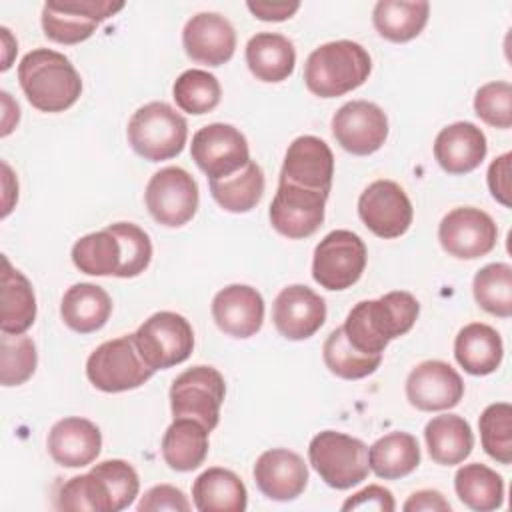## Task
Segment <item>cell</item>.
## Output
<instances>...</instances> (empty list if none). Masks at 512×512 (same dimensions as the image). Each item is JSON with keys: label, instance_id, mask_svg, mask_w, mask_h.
I'll return each mask as SVG.
<instances>
[{"label": "cell", "instance_id": "6da1fadb", "mask_svg": "<svg viewBox=\"0 0 512 512\" xmlns=\"http://www.w3.org/2000/svg\"><path fill=\"white\" fill-rule=\"evenodd\" d=\"M420 314L418 300L404 290L378 300L358 302L344 320L346 340L362 354H382L390 340L412 330Z\"/></svg>", "mask_w": 512, "mask_h": 512}, {"label": "cell", "instance_id": "7a4b0ae2", "mask_svg": "<svg viewBox=\"0 0 512 512\" xmlns=\"http://www.w3.org/2000/svg\"><path fill=\"white\" fill-rule=\"evenodd\" d=\"M18 82L26 100L40 112H64L82 92V78L70 58L50 48H36L18 64Z\"/></svg>", "mask_w": 512, "mask_h": 512}, {"label": "cell", "instance_id": "3957f363", "mask_svg": "<svg viewBox=\"0 0 512 512\" xmlns=\"http://www.w3.org/2000/svg\"><path fill=\"white\" fill-rule=\"evenodd\" d=\"M372 70L368 50L352 40L326 42L310 52L304 64V84L320 98H338L362 86Z\"/></svg>", "mask_w": 512, "mask_h": 512}, {"label": "cell", "instance_id": "277c9868", "mask_svg": "<svg viewBox=\"0 0 512 512\" xmlns=\"http://www.w3.org/2000/svg\"><path fill=\"white\" fill-rule=\"evenodd\" d=\"M132 150L150 162L170 160L184 150L188 124L180 112L166 102L140 106L126 128Z\"/></svg>", "mask_w": 512, "mask_h": 512}, {"label": "cell", "instance_id": "5b68a950", "mask_svg": "<svg viewBox=\"0 0 512 512\" xmlns=\"http://www.w3.org/2000/svg\"><path fill=\"white\" fill-rule=\"evenodd\" d=\"M308 460L318 476L336 490L360 484L370 472L368 446L336 430H324L310 440Z\"/></svg>", "mask_w": 512, "mask_h": 512}, {"label": "cell", "instance_id": "8992f818", "mask_svg": "<svg viewBox=\"0 0 512 512\" xmlns=\"http://www.w3.org/2000/svg\"><path fill=\"white\" fill-rule=\"evenodd\" d=\"M134 342V334L102 342L86 360V376L102 392H126L142 386L154 376Z\"/></svg>", "mask_w": 512, "mask_h": 512}, {"label": "cell", "instance_id": "52a82bcc", "mask_svg": "<svg viewBox=\"0 0 512 512\" xmlns=\"http://www.w3.org/2000/svg\"><path fill=\"white\" fill-rule=\"evenodd\" d=\"M224 396L226 382L214 366H192L178 374L170 386L172 416L194 418L212 432L220 422Z\"/></svg>", "mask_w": 512, "mask_h": 512}, {"label": "cell", "instance_id": "ba28073f", "mask_svg": "<svg viewBox=\"0 0 512 512\" xmlns=\"http://www.w3.org/2000/svg\"><path fill=\"white\" fill-rule=\"evenodd\" d=\"M134 342L142 360L150 368L164 370L190 358L194 348V332L182 314L162 310L138 326L134 332Z\"/></svg>", "mask_w": 512, "mask_h": 512}, {"label": "cell", "instance_id": "9c48e42d", "mask_svg": "<svg viewBox=\"0 0 512 512\" xmlns=\"http://www.w3.org/2000/svg\"><path fill=\"white\" fill-rule=\"evenodd\" d=\"M366 260V244L358 234L332 230L314 248L312 278L326 290H346L360 280Z\"/></svg>", "mask_w": 512, "mask_h": 512}, {"label": "cell", "instance_id": "30bf717a", "mask_svg": "<svg viewBox=\"0 0 512 512\" xmlns=\"http://www.w3.org/2000/svg\"><path fill=\"white\" fill-rule=\"evenodd\" d=\"M150 216L168 228H180L190 222L198 210V184L180 166H166L152 174L144 192Z\"/></svg>", "mask_w": 512, "mask_h": 512}, {"label": "cell", "instance_id": "8fae6325", "mask_svg": "<svg viewBox=\"0 0 512 512\" xmlns=\"http://www.w3.org/2000/svg\"><path fill=\"white\" fill-rule=\"evenodd\" d=\"M122 8L124 2L110 0H50L42 6V30L52 42L78 44Z\"/></svg>", "mask_w": 512, "mask_h": 512}, {"label": "cell", "instance_id": "7c38bea8", "mask_svg": "<svg viewBox=\"0 0 512 512\" xmlns=\"http://www.w3.org/2000/svg\"><path fill=\"white\" fill-rule=\"evenodd\" d=\"M190 156L208 180H214L242 170L250 162V148L236 126L214 122L194 132Z\"/></svg>", "mask_w": 512, "mask_h": 512}, {"label": "cell", "instance_id": "4fadbf2b", "mask_svg": "<svg viewBox=\"0 0 512 512\" xmlns=\"http://www.w3.org/2000/svg\"><path fill=\"white\" fill-rule=\"evenodd\" d=\"M326 200L328 194L324 192L278 182V190L268 210L270 224L278 234L290 240L308 238L324 222Z\"/></svg>", "mask_w": 512, "mask_h": 512}, {"label": "cell", "instance_id": "5bb4252c", "mask_svg": "<svg viewBox=\"0 0 512 512\" xmlns=\"http://www.w3.org/2000/svg\"><path fill=\"white\" fill-rule=\"evenodd\" d=\"M358 216L372 234L388 240L408 232L414 208L400 184L394 180H376L360 194Z\"/></svg>", "mask_w": 512, "mask_h": 512}, {"label": "cell", "instance_id": "9a60e30c", "mask_svg": "<svg viewBox=\"0 0 512 512\" xmlns=\"http://www.w3.org/2000/svg\"><path fill=\"white\" fill-rule=\"evenodd\" d=\"M438 240L444 252L460 260H474L494 250L498 228L490 214L474 206L450 210L440 226Z\"/></svg>", "mask_w": 512, "mask_h": 512}, {"label": "cell", "instance_id": "2e32d148", "mask_svg": "<svg viewBox=\"0 0 512 512\" xmlns=\"http://www.w3.org/2000/svg\"><path fill=\"white\" fill-rule=\"evenodd\" d=\"M332 134L346 152L368 156L382 148L388 136V118L378 104L352 100L334 112Z\"/></svg>", "mask_w": 512, "mask_h": 512}, {"label": "cell", "instance_id": "e0dca14e", "mask_svg": "<svg viewBox=\"0 0 512 512\" xmlns=\"http://www.w3.org/2000/svg\"><path fill=\"white\" fill-rule=\"evenodd\" d=\"M464 396L460 374L444 360H424L406 378V398L422 412L454 408Z\"/></svg>", "mask_w": 512, "mask_h": 512}, {"label": "cell", "instance_id": "ac0fdd59", "mask_svg": "<svg viewBox=\"0 0 512 512\" xmlns=\"http://www.w3.org/2000/svg\"><path fill=\"white\" fill-rule=\"evenodd\" d=\"M272 322L280 336L288 340H306L326 322V302L304 284L282 288L272 306Z\"/></svg>", "mask_w": 512, "mask_h": 512}, {"label": "cell", "instance_id": "d6986e66", "mask_svg": "<svg viewBox=\"0 0 512 512\" xmlns=\"http://www.w3.org/2000/svg\"><path fill=\"white\" fill-rule=\"evenodd\" d=\"M334 176V154L318 136H298L286 150L280 180L302 188L330 194Z\"/></svg>", "mask_w": 512, "mask_h": 512}, {"label": "cell", "instance_id": "ffe728a7", "mask_svg": "<svg viewBox=\"0 0 512 512\" xmlns=\"http://www.w3.org/2000/svg\"><path fill=\"white\" fill-rule=\"evenodd\" d=\"M182 46L190 60L206 66H222L234 56L236 32L226 16L198 12L182 30Z\"/></svg>", "mask_w": 512, "mask_h": 512}, {"label": "cell", "instance_id": "44dd1931", "mask_svg": "<svg viewBox=\"0 0 512 512\" xmlns=\"http://www.w3.org/2000/svg\"><path fill=\"white\" fill-rule=\"evenodd\" d=\"M254 482L258 490L278 502L298 498L308 484V466L300 454L288 448L262 452L254 464Z\"/></svg>", "mask_w": 512, "mask_h": 512}, {"label": "cell", "instance_id": "7402d4cb", "mask_svg": "<svg viewBox=\"0 0 512 512\" xmlns=\"http://www.w3.org/2000/svg\"><path fill=\"white\" fill-rule=\"evenodd\" d=\"M216 326L232 338L254 336L264 322L262 294L248 284H230L216 292L212 300Z\"/></svg>", "mask_w": 512, "mask_h": 512}, {"label": "cell", "instance_id": "603a6c76", "mask_svg": "<svg viewBox=\"0 0 512 512\" xmlns=\"http://www.w3.org/2000/svg\"><path fill=\"white\" fill-rule=\"evenodd\" d=\"M48 454L64 468H82L92 464L102 448L100 428L80 416L58 420L48 432Z\"/></svg>", "mask_w": 512, "mask_h": 512}, {"label": "cell", "instance_id": "cb8c5ba5", "mask_svg": "<svg viewBox=\"0 0 512 512\" xmlns=\"http://www.w3.org/2000/svg\"><path fill=\"white\" fill-rule=\"evenodd\" d=\"M488 142L472 122H454L442 128L434 140V158L448 174H468L486 158Z\"/></svg>", "mask_w": 512, "mask_h": 512}, {"label": "cell", "instance_id": "d4e9b609", "mask_svg": "<svg viewBox=\"0 0 512 512\" xmlns=\"http://www.w3.org/2000/svg\"><path fill=\"white\" fill-rule=\"evenodd\" d=\"M112 314V298L108 292L92 282L70 286L60 302V316L64 324L78 332L90 334L100 330Z\"/></svg>", "mask_w": 512, "mask_h": 512}, {"label": "cell", "instance_id": "484cf974", "mask_svg": "<svg viewBox=\"0 0 512 512\" xmlns=\"http://www.w3.org/2000/svg\"><path fill=\"white\" fill-rule=\"evenodd\" d=\"M454 356L468 374L486 376L498 370L504 356V344L492 326L472 322L458 332L454 340Z\"/></svg>", "mask_w": 512, "mask_h": 512}, {"label": "cell", "instance_id": "4316f807", "mask_svg": "<svg viewBox=\"0 0 512 512\" xmlns=\"http://www.w3.org/2000/svg\"><path fill=\"white\" fill-rule=\"evenodd\" d=\"M194 508L200 512H244L248 492L238 474L228 468L212 466L192 484Z\"/></svg>", "mask_w": 512, "mask_h": 512}, {"label": "cell", "instance_id": "83f0119b", "mask_svg": "<svg viewBox=\"0 0 512 512\" xmlns=\"http://www.w3.org/2000/svg\"><path fill=\"white\" fill-rule=\"evenodd\" d=\"M248 70L262 82H282L294 72V44L278 32H258L246 44Z\"/></svg>", "mask_w": 512, "mask_h": 512}, {"label": "cell", "instance_id": "f1b7e54d", "mask_svg": "<svg viewBox=\"0 0 512 512\" xmlns=\"http://www.w3.org/2000/svg\"><path fill=\"white\" fill-rule=\"evenodd\" d=\"M210 430L194 418H174L162 436V458L176 472L196 470L208 456Z\"/></svg>", "mask_w": 512, "mask_h": 512}, {"label": "cell", "instance_id": "f546056e", "mask_svg": "<svg viewBox=\"0 0 512 512\" xmlns=\"http://www.w3.org/2000/svg\"><path fill=\"white\" fill-rule=\"evenodd\" d=\"M424 440L430 458L442 466L464 462L474 448L472 428L458 414H442L428 420Z\"/></svg>", "mask_w": 512, "mask_h": 512}, {"label": "cell", "instance_id": "4dcf8cb0", "mask_svg": "<svg viewBox=\"0 0 512 512\" xmlns=\"http://www.w3.org/2000/svg\"><path fill=\"white\" fill-rule=\"evenodd\" d=\"M2 320L6 334H24L36 320V296L30 280L2 256Z\"/></svg>", "mask_w": 512, "mask_h": 512}, {"label": "cell", "instance_id": "1f68e13d", "mask_svg": "<svg viewBox=\"0 0 512 512\" xmlns=\"http://www.w3.org/2000/svg\"><path fill=\"white\" fill-rule=\"evenodd\" d=\"M370 470L384 480H398L412 474L420 464V446L410 432H388L368 450Z\"/></svg>", "mask_w": 512, "mask_h": 512}, {"label": "cell", "instance_id": "d6a6232c", "mask_svg": "<svg viewBox=\"0 0 512 512\" xmlns=\"http://www.w3.org/2000/svg\"><path fill=\"white\" fill-rule=\"evenodd\" d=\"M430 14L428 2H406V0H380L374 6L372 22L376 32L390 42H408L416 38Z\"/></svg>", "mask_w": 512, "mask_h": 512}, {"label": "cell", "instance_id": "836d02e7", "mask_svg": "<svg viewBox=\"0 0 512 512\" xmlns=\"http://www.w3.org/2000/svg\"><path fill=\"white\" fill-rule=\"evenodd\" d=\"M454 490L460 502L476 512H490L504 502V480L486 464L472 462L458 468L454 476Z\"/></svg>", "mask_w": 512, "mask_h": 512}, {"label": "cell", "instance_id": "e575fe53", "mask_svg": "<svg viewBox=\"0 0 512 512\" xmlns=\"http://www.w3.org/2000/svg\"><path fill=\"white\" fill-rule=\"evenodd\" d=\"M210 194L226 212H250L262 200L264 172L260 164L250 160L242 170L210 180Z\"/></svg>", "mask_w": 512, "mask_h": 512}, {"label": "cell", "instance_id": "d590c367", "mask_svg": "<svg viewBox=\"0 0 512 512\" xmlns=\"http://www.w3.org/2000/svg\"><path fill=\"white\" fill-rule=\"evenodd\" d=\"M72 262L90 276H118L122 264L120 240L108 228L86 234L72 246Z\"/></svg>", "mask_w": 512, "mask_h": 512}, {"label": "cell", "instance_id": "8d00e7d4", "mask_svg": "<svg viewBox=\"0 0 512 512\" xmlns=\"http://www.w3.org/2000/svg\"><path fill=\"white\" fill-rule=\"evenodd\" d=\"M472 292L476 304L498 318L512 316V266L506 262H492L482 266L474 280Z\"/></svg>", "mask_w": 512, "mask_h": 512}, {"label": "cell", "instance_id": "74e56055", "mask_svg": "<svg viewBox=\"0 0 512 512\" xmlns=\"http://www.w3.org/2000/svg\"><path fill=\"white\" fill-rule=\"evenodd\" d=\"M326 368L344 380H360L376 372L382 362V354H362L358 352L344 334V328H336L328 334L322 348Z\"/></svg>", "mask_w": 512, "mask_h": 512}, {"label": "cell", "instance_id": "f35d334b", "mask_svg": "<svg viewBox=\"0 0 512 512\" xmlns=\"http://www.w3.org/2000/svg\"><path fill=\"white\" fill-rule=\"evenodd\" d=\"M172 96L180 110L200 116L212 112L220 104L222 88L214 74L190 68L176 78L172 86Z\"/></svg>", "mask_w": 512, "mask_h": 512}, {"label": "cell", "instance_id": "ab89813d", "mask_svg": "<svg viewBox=\"0 0 512 512\" xmlns=\"http://www.w3.org/2000/svg\"><path fill=\"white\" fill-rule=\"evenodd\" d=\"M478 428L484 452L508 466L512 462V406L508 402L486 406L478 418Z\"/></svg>", "mask_w": 512, "mask_h": 512}, {"label": "cell", "instance_id": "60d3db41", "mask_svg": "<svg viewBox=\"0 0 512 512\" xmlns=\"http://www.w3.org/2000/svg\"><path fill=\"white\" fill-rule=\"evenodd\" d=\"M56 508L60 510H90L112 512V500L106 482L94 470L88 474L72 476L62 484L56 496Z\"/></svg>", "mask_w": 512, "mask_h": 512}, {"label": "cell", "instance_id": "b9f144b4", "mask_svg": "<svg viewBox=\"0 0 512 512\" xmlns=\"http://www.w3.org/2000/svg\"><path fill=\"white\" fill-rule=\"evenodd\" d=\"M36 344L26 334H6L0 338V382L2 386H20L36 370Z\"/></svg>", "mask_w": 512, "mask_h": 512}, {"label": "cell", "instance_id": "7bdbcfd3", "mask_svg": "<svg viewBox=\"0 0 512 512\" xmlns=\"http://www.w3.org/2000/svg\"><path fill=\"white\" fill-rule=\"evenodd\" d=\"M122 246V264L118 278H134L142 274L152 260V242L150 236L132 222H116L106 226Z\"/></svg>", "mask_w": 512, "mask_h": 512}, {"label": "cell", "instance_id": "ee69618b", "mask_svg": "<svg viewBox=\"0 0 512 512\" xmlns=\"http://www.w3.org/2000/svg\"><path fill=\"white\" fill-rule=\"evenodd\" d=\"M476 116L494 128L512 126V86L510 82L496 80L480 86L474 96Z\"/></svg>", "mask_w": 512, "mask_h": 512}, {"label": "cell", "instance_id": "f6af8a7d", "mask_svg": "<svg viewBox=\"0 0 512 512\" xmlns=\"http://www.w3.org/2000/svg\"><path fill=\"white\" fill-rule=\"evenodd\" d=\"M92 470L102 476V480L108 486L110 492V500H112V512H120L124 508H128L134 498L138 496L140 490V480L138 474L134 470L132 464H128L126 460H104L96 466H92Z\"/></svg>", "mask_w": 512, "mask_h": 512}, {"label": "cell", "instance_id": "bcb514c9", "mask_svg": "<svg viewBox=\"0 0 512 512\" xmlns=\"http://www.w3.org/2000/svg\"><path fill=\"white\" fill-rule=\"evenodd\" d=\"M138 512H158V510H174V512H188L190 502L186 494L172 486V484H156L144 492L138 502Z\"/></svg>", "mask_w": 512, "mask_h": 512}, {"label": "cell", "instance_id": "7dc6e473", "mask_svg": "<svg viewBox=\"0 0 512 512\" xmlns=\"http://www.w3.org/2000/svg\"><path fill=\"white\" fill-rule=\"evenodd\" d=\"M396 508L394 496L388 488L370 484L360 492L352 494L344 504L342 510H376V512H392Z\"/></svg>", "mask_w": 512, "mask_h": 512}, {"label": "cell", "instance_id": "c3c4849f", "mask_svg": "<svg viewBox=\"0 0 512 512\" xmlns=\"http://www.w3.org/2000/svg\"><path fill=\"white\" fill-rule=\"evenodd\" d=\"M510 152H504L502 156L494 158L488 168V188L490 194L506 208H510Z\"/></svg>", "mask_w": 512, "mask_h": 512}, {"label": "cell", "instance_id": "681fc988", "mask_svg": "<svg viewBox=\"0 0 512 512\" xmlns=\"http://www.w3.org/2000/svg\"><path fill=\"white\" fill-rule=\"evenodd\" d=\"M246 6L258 20L282 22L300 8V2H248Z\"/></svg>", "mask_w": 512, "mask_h": 512}, {"label": "cell", "instance_id": "f907efd6", "mask_svg": "<svg viewBox=\"0 0 512 512\" xmlns=\"http://www.w3.org/2000/svg\"><path fill=\"white\" fill-rule=\"evenodd\" d=\"M406 512H420V510H440V512H450V502L442 496L438 490H418L410 494V498L402 506Z\"/></svg>", "mask_w": 512, "mask_h": 512}]
</instances>
